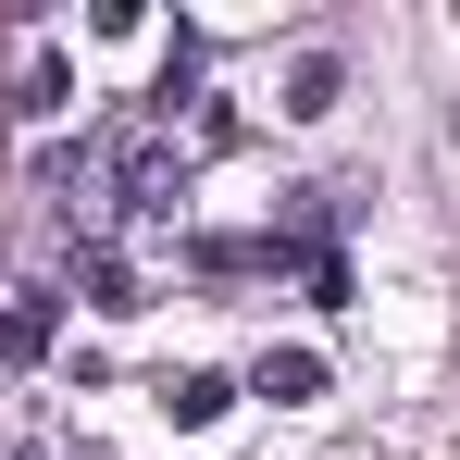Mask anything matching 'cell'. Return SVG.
<instances>
[{"mask_svg":"<svg viewBox=\"0 0 460 460\" xmlns=\"http://www.w3.org/2000/svg\"><path fill=\"white\" fill-rule=\"evenodd\" d=\"M50 323H63V299H38V287H25V299H0V374H25V361L50 349Z\"/></svg>","mask_w":460,"mask_h":460,"instance_id":"obj_1","label":"cell"},{"mask_svg":"<svg viewBox=\"0 0 460 460\" xmlns=\"http://www.w3.org/2000/svg\"><path fill=\"white\" fill-rule=\"evenodd\" d=\"M63 100H75V75H63L50 50H25V63H13V112H25V125H50Z\"/></svg>","mask_w":460,"mask_h":460,"instance_id":"obj_2","label":"cell"},{"mask_svg":"<svg viewBox=\"0 0 460 460\" xmlns=\"http://www.w3.org/2000/svg\"><path fill=\"white\" fill-rule=\"evenodd\" d=\"M261 398H274V411H299V398H323V361H311V349H261Z\"/></svg>","mask_w":460,"mask_h":460,"instance_id":"obj_3","label":"cell"},{"mask_svg":"<svg viewBox=\"0 0 460 460\" xmlns=\"http://www.w3.org/2000/svg\"><path fill=\"white\" fill-rule=\"evenodd\" d=\"M162 411L199 436V423H225V411H236V385H225V374H174V385H162Z\"/></svg>","mask_w":460,"mask_h":460,"instance_id":"obj_4","label":"cell"},{"mask_svg":"<svg viewBox=\"0 0 460 460\" xmlns=\"http://www.w3.org/2000/svg\"><path fill=\"white\" fill-rule=\"evenodd\" d=\"M287 112H299V125H311V112H336V63H323V50L287 63Z\"/></svg>","mask_w":460,"mask_h":460,"instance_id":"obj_5","label":"cell"},{"mask_svg":"<svg viewBox=\"0 0 460 460\" xmlns=\"http://www.w3.org/2000/svg\"><path fill=\"white\" fill-rule=\"evenodd\" d=\"M87 299H100V311H137V274H125L112 249H87Z\"/></svg>","mask_w":460,"mask_h":460,"instance_id":"obj_6","label":"cell"},{"mask_svg":"<svg viewBox=\"0 0 460 460\" xmlns=\"http://www.w3.org/2000/svg\"><path fill=\"white\" fill-rule=\"evenodd\" d=\"M0 460H38V448H0Z\"/></svg>","mask_w":460,"mask_h":460,"instance_id":"obj_7","label":"cell"}]
</instances>
